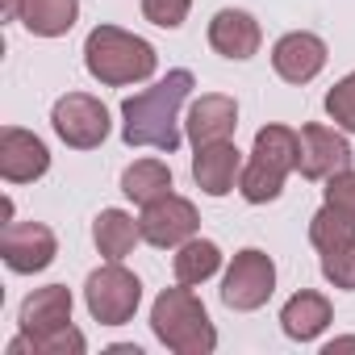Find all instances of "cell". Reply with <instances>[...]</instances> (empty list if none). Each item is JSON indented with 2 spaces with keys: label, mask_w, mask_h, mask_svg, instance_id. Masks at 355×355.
Segmentation results:
<instances>
[{
  "label": "cell",
  "mask_w": 355,
  "mask_h": 355,
  "mask_svg": "<svg viewBox=\"0 0 355 355\" xmlns=\"http://www.w3.org/2000/svg\"><path fill=\"white\" fill-rule=\"evenodd\" d=\"M197 88L193 71H167L159 84L134 92L121 101V138L130 146H155V150H175L180 146V105Z\"/></svg>",
  "instance_id": "obj_1"
},
{
  "label": "cell",
  "mask_w": 355,
  "mask_h": 355,
  "mask_svg": "<svg viewBox=\"0 0 355 355\" xmlns=\"http://www.w3.org/2000/svg\"><path fill=\"white\" fill-rule=\"evenodd\" d=\"M150 330L175 355H209L218 347V330H214L205 305L197 301L193 284H180V280H175V288H163L155 297Z\"/></svg>",
  "instance_id": "obj_2"
},
{
  "label": "cell",
  "mask_w": 355,
  "mask_h": 355,
  "mask_svg": "<svg viewBox=\"0 0 355 355\" xmlns=\"http://www.w3.org/2000/svg\"><path fill=\"white\" fill-rule=\"evenodd\" d=\"M84 67L92 80H101L109 88H125V84L150 80L159 67V55L146 38H138L121 26H96L84 42Z\"/></svg>",
  "instance_id": "obj_3"
},
{
  "label": "cell",
  "mask_w": 355,
  "mask_h": 355,
  "mask_svg": "<svg viewBox=\"0 0 355 355\" xmlns=\"http://www.w3.org/2000/svg\"><path fill=\"white\" fill-rule=\"evenodd\" d=\"M297 155H301V134L288 130V125H263L255 134V146H251V163L243 167V197L251 205H268L284 193V180L288 171H297Z\"/></svg>",
  "instance_id": "obj_4"
},
{
  "label": "cell",
  "mask_w": 355,
  "mask_h": 355,
  "mask_svg": "<svg viewBox=\"0 0 355 355\" xmlns=\"http://www.w3.org/2000/svg\"><path fill=\"white\" fill-rule=\"evenodd\" d=\"M84 301H88V313L101 322V326H125L134 313H138V301H142V280L134 272H125L121 263H105L88 276L84 284Z\"/></svg>",
  "instance_id": "obj_5"
},
{
  "label": "cell",
  "mask_w": 355,
  "mask_h": 355,
  "mask_svg": "<svg viewBox=\"0 0 355 355\" xmlns=\"http://www.w3.org/2000/svg\"><path fill=\"white\" fill-rule=\"evenodd\" d=\"M51 125H55V134H59L67 146L92 150V146H101V142L109 138V109H105L96 96H88V92H67V96L55 101Z\"/></svg>",
  "instance_id": "obj_6"
},
{
  "label": "cell",
  "mask_w": 355,
  "mask_h": 355,
  "mask_svg": "<svg viewBox=\"0 0 355 355\" xmlns=\"http://www.w3.org/2000/svg\"><path fill=\"white\" fill-rule=\"evenodd\" d=\"M272 288H276L272 255H263L259 247H247V251L234 255V263H230V272L222 280V301L230 309H239V313H251L272 297Z\"/></svg>",
  "instance_id": "obj_7"
},
{
  "label": "cell",
  "mask_w": 355,
  "mask_h": 355,
  "mask_svg": "<svg viewBox=\"0 0 355 355\" xmlns=\"http://www.w3.org/2000/svg\"><path fill=\"white\" fill-rule=\"evenodd\" d=\"M138 226H142V239H146L150 247H163V251H167V247H184V243L197 234L201 218H197V205H193V201L167 193V197L142 205Z\"/></svg>",
  "instance_id": "obj_8"
},
{
  "label": "cell",
  "mask_w": 355,
  "mask_h": 355,
  "mask_svg": "<svg viewBox=\"0 0 355 355\" xmlns=\"http://www.w3.org/2000/svg\"><path fill=\"white\" fill-rule=\"evenodd\" d=\"M0 255L5 263L21 276L30 272H42L55 263L59 255V243H55V230L42 226V222H5V234H0Z\"/></svg>",
  "instance_id": "obj_9"
},
{
  "label": "cell",
  "mask_w": 355,
  "mask_h": 355,
  "mask_svg": "<svg viewBox=\"0 0 355 355\" xmlns=\"http://www.w3.org/2000/svg\"><path fill=\"white\" fill-rule=\"evenodd\" d=\"M351 167V142L322 125V121H309L301 125V155H297V171L305 180H326L334 171H347Z\"/></svg>",
  "instance_id": "obj_10"
},
{
  "label": "cell",
  "mask_w": 355,
  "mask_h": 355,
  "mask_svg": "<svg viewBox=\"0 0 355 355\" xmlns=\"http://www.w3.org/2000/svg\"><path fill=\"white\" fill-rule=\"evenodd\" d=\"M46 167H51V150L38 134H30L21 125L0 130V175L9 184H30L38 175H46Z\"/></svg>",
  "instance_id": "obj_11"
},
{
  "label": "cell",
  "mask_w": 355,
  "mask_h": 355,
  "mask_svg": "<svg viewBox=\"0 0 355 355\" xmlns=\"http://www.w3.org/2000/svg\"><path fill=\"white\" fill-rule=\"evenodd\" d=\"M326 59H330L326 42H322L318 34H305V30L284 34V38L272 46V67H276V76H280L284 84H309V80L326 67Z\"/></svg>",
  "instance_id": "obj_12"
},
{
  "label": "cell",
  "mask_w": 355,
  "mask_h": 355,
  "mask_svg": "<svg viewBox=\"0 0 355 355\" xmlns=\"http://www.w3.org/2000/svg\"><path fill=\"white\" fill-rule=\"evenodd\" d=\"M193 180H197V189L205 197L234 193V180H243V155H239V146L230 138L197 146V155H193Z\"/></svg>",
  "instance_id": "obj_13"
},
{
  "label": "cell",
  "mask_w": 355,
  "mask_h": 355,
  "mask_svg": "<svg viewBox=\"0 0 355 355\" xmlns=\"http://www.w3.org/2000/svg\"><path fill=\"white\" fill-rule=\"evenodd\" d=\"M259 42H263V34H259V21H255L251 13H243V9H222V13H214V21H209V46H214L222 59L243 63V59H251V55L259 51Z\"/></svg>",
  "instance_id": "obj_14"
},
{
  "label": "cell",
  "mask_w": 355,
  "mask_h": 355,
  "mask_svg": "<svg viewBox=\"0 0 355 355\" xmlns=\"http://www.w3.org/2000/svg\"><path fill=\"white\" fill-rule=\"evenodd\" d=\"M189 138L193 146H209V142H226L234 130H239V105L234 96H222V92H209L201 101H193L189 109Z\"/></svg>",
  "instance_id": "obj_15"
},
{
  "label": "cell",
  "mask_w": 355,
  "mask_h": 355,
  "mask_svg": "<svg viewBox=\"0 0 355 355\" xmlns=\"http://www.w3.org/2000/svg\"><path fill=\"white\" fill-rule=\"evenodd\" d=\"M59 326H71V288L67 284L34 288L21 301V330L26 334H46V330H59Z\"/></svg>",
  "instance_id": "obj_16"
},
{
  "label": "cell",
  "mask_w": 355,
  "mask_h": 355,
  "mask_svg": "<svg viewBox=\"0 0 355 355\" xmlns=\"http://www.w3.org/2000/svg\"><path fill=\"white\" fill-rule=\"evenodd\" d=\"M280 326H284L288 338H297V343H313V338L330 326V301H326L322 293H313V288H301V293H293V297L284 301V309H280Z\"/></svg>",
  "instance_id": "obj_17"
},
{
  "label": "cell",
  "mask_w": 355,
  "mask_h": 355,
  "mask_svg": "<svg viewBox=\"0 0 355 355\" xmlns=\"http://www.w3.org/2000/svg\"><path fill=\"white\" fill-rule=\"evenodd\" d=\"M92 243H96V251H101L105 259L121 263V259L142 243V226H138L130 214H121V209H101L96 222H92Z\"/></svg>",
  "instance_id": "obj_18"
},
{
  "label": "cell",
  "mask_w": 355,
  "mask_h": 355,
  "mask_svg": "<svg viewBox=\"0 0 355 355\" xmlns=\"http://www.w3.org/2000/svg\"><path fill=\"white\" fill-rule=\"evenodd\" d=\"M80 17V0H26L21 5V26L38 38H63Z\"/></svg>",
  "instance_id": "obj_19"
},
{
  "label": "cell",
  "mask_w": 355,
  "mask_h": 355,
  "mask_svg": "<svg viewBox=\"0 0 355 355\" xmlns=\"http://www.w3.org/2000/svg\"><path fill=\"white\" fill-rule=\"evenodd\" d=\"M121 193L134 201V205H150L159 197L171 193V167L159 163V159H138L121 171Z\"/></svg>",
  "instance_id": "obj_20"
},
{
  "label": "cell",
  "mask_w": 355,
  "mask_h": 355,
  "mask_svg": "<svg viewBox=\"0 0 355 355\" xmlns=\"http://www.w3.org/2000/svg\"><path fill=\"white\" fill-rule=\"evenodd\" d=\"M171 268H175V280H180V284H205L222 268V251L209 239H189L180 251H175Z\"/></svg>",
  "instance_id": "obj_21"
},
{
  "label": "cell",
  "mask_w": 355,
  "mask_h": 355,
  "mask_svg": "<svg viewBox=\"0 0 355 355\" xmlns=\"http://www.w3.org/2000/svg\"><path fill=\"white\" fill-rule=\"evenodd\" d=\"M309 243L318 247V255L347 251V247H355V222H351L347 214H338L334 205H322V209L309 218Z\"/></svg>",
  "instance_id": "obj_22"
},
{
  "label": "cell",
  "mask_w": 355,
  "mask_h": 355,
  "mask_svg": "<svg viewBox=\"0 0 355 355\" xmlns=\"http://www.w3.org/2000/svg\"><path fill=\"white\" fill-rule=\"evenodd\" d=\"M88 343L76 326H59V330H46V334H26L9 343V355H21V351H34V355H80Z\"/></svg>",
  "instance_id": "obj_23"
},
{
  "label": "cell",
  "mask_w": 355,
  "mask_h": 355,
  "mask_svg": "<svg viewBox=\"0 0 355 355\" xmlns=\"http://www.w3.org/2000/svg\"><path fill=\"white\" fill-rule=\"evenodd\" d=\"M326 113H330V121H334L338 130L355 134V71L343 76V80L326 92Z\"/></svg>",
  "instance_id": "obj_24"
},
{
  "label": "cell",
  "mask_w": 355,
  "mask_h": 355,
  "mask_svg": "<svg viewBox=\"0 0 355 355\" xmlns=\"http://www.w3.org/2000/svg\"><path fill=\"white\" fill-rule=\"evenodd\" d=\"M193 9V0H142V17L159 30H180Z\"/></svg>",
  "instance_id": "obj_25"
},
{
  "label": "cell",
  "mask_w": 355,
  "mask_h": 355,
  "mask_svg": "<svg viewBox=\"0 0 355 355\" xmlns=\"http://www.w3.org/2000/svg\"><path fill=\"white\" fill-rule=\"evenodd\" d=\"M326 205H334L338 214H347L355 222V171H334L326 175Z\"/></svg>",
  "instance_id": "obj_26"
},
{
  "label": "cell",
  "mask_w": 355,
  "mask_h": 355,
  "mask_svg": "<svg viewBox=\"0 0 355 355\" xmlns=\"http://www.w3.org/2000/svg\"><path fill=\"white\" fill-rule=\"evenodd\" d=\"M322 276H326L334 288H347V293H355V247L322 255Z\"/></svg>",
  "instance_id": "obj_27"
},
{
  "label": "cell",
  "mask_w": 355,
  "mask_h": 355,
  "mask_svg": "<svg viewBox=\"0 0 355 355\" xmlns=\"http://www.w3.org/2000/svg\"><path fill=\"white\" fill-rule=\"evenodd\" d=\"M334 351H355V338H334V343H326V355H334Z\"/></svg>",
  "instance_id": "obj_28"
},
{
  "label": "cell",
  "mask_w": 355,
  "mask_h": 355,
  "mask_svg": "<svg viewBox=\"0 0 355 355\" xmlns=\"http://www.w3.org/2000/svg\"><path fill=\"white\" fill-rule=\"evenodd\" d=\"M21 5H26V0H5V17H9V21L21 17Z\"/></svg>",
  "instance_id": "obj_29"
}]
</instances>
